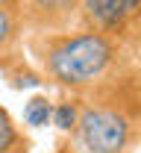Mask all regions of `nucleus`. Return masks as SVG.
I'll list each match as a JSON object with an SVG mask.
<instances>
[{
  "instance_id": "obj_1",
  "label": "nucleus",
  "mask_w": 141,
  "mask_h": 153,
  "mask_svg": "<svg viewBox=\"0 0 141 153\" xmlns=\"http://www.w3.org/2000/svg\"><path fill=\"white\" fill-rule=\"evenodd\" d=\"M30 50L41 68V76L65 91L85 94L109 88L118 79L123 41L100 30H68L30 36Z\"/></svg>"
},
{
  "instance_id": "obj_2",
  "label": "nucleus",
  "mask_w": 141,
  "mask_h": 153,
  "mask_svg": "<svg viewBox=\"0 0 141 153\" xmlns=\"http://www.w3.org/2000/svg\"><path fill=\"white\" fill-rule=\"evenodd\" d=\"M71 141L80 153H132L138 127L129 109L109 100H94L82 103L80 124L74 127Z\"/></svg>"
},
{
  "instance_id": "obj_3",
  "label": "nucleus",
  "mask_w": 141,
  "mask_h": 153,
  "mask_svg": "<svg viewBox=\"0 0 141 153\" xmlns=\"http://www.w3.org/2000/svg\"><path fill=\"white\" fill-rule=\"evenodd\" d=\"M80 27L123 38L141 27V0H82Z\"/></svg>"
},
{
  "instance_id": "obj_4",
  "label": "nucleus",
  "mask_w": 141,
  "mask_h": 153,
  "mask_svg": "<svg viewBox=\"0 0 141 153\" xmlns=\"http://www.w3.org/2000/svg\"><path fill=\"white\" fill-rule=\"evenodd\" d=\"M80 3L82 0H27L21 9L24 30L30 36L68 33L80 27Z\"/></svg>"
},
{
  "instance_id": "obj_5",
  "label": "nucleus",
  "mask_w": 141,
  "mask_h": 153,
  "mask_svg": "<svg viewBox=\"0 0 141 153\" xmlns=\"http://www.w3.org/2000/svg\"><path fill=\"white\" fill-rule=\"evenodd\" d=\"M21 38H24V18H21V12L0 3V59L18 56Z\"/></svg>"
},
{
  "instance_id": "obj_6",
  "label": "nucleus",
  "mask_w": 141,
  "mask_h": 153,
  "mask_svg": "<svg viewBox=\"0 0 141 153\" xmlns=\"http://www.w3.org/2000/svg\"><path fill=\"white\" fill-rule=\"evenodd\" d=\"M0 153H30V138L6 106H0Z\"/></svg>"
},
{
  "instance_id": "obj_7",
  "label": "nucleus",
  "mask_w": 141,
  "mask_h": 153,
  "mask_svg": "<svg viewBox=\"0 0 141 153\" xmlns=\"http://www.w3.org/2000/svg\"><path fill=\"white\" fill-rule=\"evenodd\" d=\"M50 118H53V100H50V97L35 94V97H30V100L24 103V124H27L30 130L47 127Z\"/></svg>"
},
{
  "instance_id": "obj_8",
  "label": "nucleus",
  "mask_w": 141,
  "mask_h": 153,
  "mask_svg": "<svg viewBox=\"0 0 141 153\" xmlns=\"http://www.w3.org/2000/svg\"><path fill=\"white\" fill-rule=\"evenodd\" d=\"M80 112H82L80 100H59V103H53V118H50V124H53L59 133H74V127L80 124Z\"/></svg>"
},
{
  "instance_id": "obj_9",
  "label": "nucleus",
  "mask_w": 141,
  "mask_h": 153,
  "mask_svg": "<svg viewBox=\"0 0 141 153\" xmlns=\"http://www.w3.org/2000/svg\"><path fill=\"white\" fill-rule=\"evenodd\" d=\"M53 153H80V150H77V147H74V141H71V144H59Z\"/></svg>"
},
{
  "instance_id": "obj_10",
  "label": "nucleus",
  "mask_w": 141,
  "mask_h": 153,
  "mask_svg": "<svg viewBox=\"0 0 141 153\" xmlns=\"http://www.w3.org/2000/svg\"><path fill=\"white\" fill-rule=\"evenodd\" d=\"M0 3H3V6H12V9H24V3H27V0H0Z\"/></svg>"
}]
</instances>
